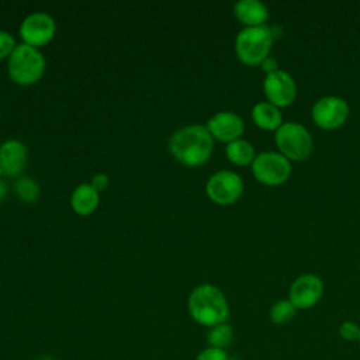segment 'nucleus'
I'll return each mask as SVG.
<instances>
[{
  "instance_id": "15",
  "label": "nucleus",
  "mask_w": 360,
  "mask_h": 360,
  "mask_svg": "<svg viewBox=\"0 0 360 360\" xmlns=\"http://www.w3.org/2000/svg\"><path fill=\"white\" fill-rule=\"evenodd\" d=\"M252 120L256 127L264 131H277L283 125V115L280 108L270 104L269 101H262L253 105Z\"/></svg>"
},
{
  "instance_id": "4",
  "label": "nucleus",
  "mask_w": 360,
  "mask_h": 360,
  "mask_svg": "<svg viewBox=\"0 0 360 360\" xmlns=\"http://www.w3.org/2000/svg\"><path fill=\"white\" fill-rule=\"evenodd\" d=\"M8 75L13 82L27 86L38 82L45 72V58L38 48L20 44L8 58Z\"/></svg>"
},
{
  "instance_id": "26",
  "label": "nucleus",
  "mask_w": 360,
  "mask_h": 360,
  "mask_svg": "<svg viewBox=\"0 0 360 360\" xmlns=\"http://www.w3.org/2000/svg\"><path fill=\"white\" fill-rule=\"evenodd\" d=\"M6 193H7V187H6V184L3 181H0V200L6 195Z\"/></svg>"
},
{
  "instance_id": "27",
  "label": "nucleus",
  "mask_w": 360,
  "mask_h": 360,
  "mask_svg": "<svg viewBox=\"0 0 360 360\" xmlns=\"http://www.w3.org/2000/svg\"><path fill=\"white\" fill-rule=\"evenodd\" d=\"M37 360H55V359L51 357V356H41V357H38Z\"/></svg>"
},
{
  "instance_id": "6",
  "label": "nucleus",
  "mask_w": 360,
  "mask_h": 360,
  "mask_svg": "<svg viewBox=\"0 0 360 360\" xmlns=\"http://www.w3.org/2000/svg\"><path fill=\"white\" fill-rule=\"evenodd\" d=\"M252 173L264 186H280L291 176V162L280 152H262L252 163Z\"/></svg>"
},
{
  "instance_id": "8",
  "label": "nucleus",
  "mask_w": 360,
  "mask_h": 360,
  "mask_svg": "<svg viewBox=\"0 0 360 360\" xmlns=\"http://www.w3.org/2000/svg\"><path fill=\"white\" fill-rule=\"evenodd\" d=\"M207 195L211 201L219 205L233 204L243 191V181L239 174L231 170L214 173L205 186Z\"/></svg>"
},
{
  "instance_id": "25",
  "label": "nucleus",
  "mask_w": 360,
  "mask_h": 360,
  "mask_svg": "<svg viewBox=\"0 0 360 360\" xmlns=\"http://www.w3.org/2000/svg\"><path fill=\"white\" fill-rule=\"evenodd\" d=\"M91 186L96 191H103L108 186V177L103 173H98L91 179Z\"/></svg>"
},
{
  "instance_id": "12",
  "label": "nucleus",
  "mask_w": 360,
  "mask_h": 360,
  "mask_svg": "<svg viewBox=\"0 0 360 360\" xmlns=\"http://www.w3.org/2000/svg\"><path fill=\"white\" fill-rule=\"evenodd\" d=\"M207 129L212 138L229 143L239 139V136L243 134L245 124L238 114L232 111H221L208 120Z\"/></svg>"
},
{
  "instance_id": "2",
  "label": "nucleus",
  "mask_w": 360,
  "mask_h": 360,
  "mask_svg": "<svg viewBox=\"0 0 360 360\" xmlns=\"http://www.w3.org/2000/svg\"><path fill=\"white\" fill-rule=\"evenodd\" d=\"M188 312L197 323L212 328L226 322L229 307L224 292L218 287L201 284L188 297Z\"/></svg>"
},
{
  "instance_id": "13",
  "label": "nucleus",
  "mask_w": 360,
  "mask_h": 360,
  "mask_svg": "<svg viewBox=\"0 0 360 360\" xmlns=\"http://www.w3.org/2000/svg\"><path fill=\"white\" fill-rule=\"evenodd\" d=\"M27 162V149L22 142L10 139L0 146V166L8 177L21 173Z\"/></svg>"
},
{
  "instance_id": "5",
  "label": "nucleus",
  "mask_w": 360,
  "mask_h": 360,
  "mask_svg": "<svg viewBox=\"0 0 360 360\" xmlns=\"http://www.w3.org/2000/svg\"><path fill=\"white\" fill-rule=\"evenodd\" d=\"M274 141L280 153L290 162L307 159L314 148L311 134L298 122H283V125L276 131Z\"/></svg>"
},
{
  "instance_id": "29",
  "label": "nucleus",
  "mask_w": 360,
  "mask_h": 360,
  "mask_svg": "<svg viewBox=\"0 0 360 360\" xmlns=\"http://www.w3.org/2000/svg\"><path fill=\"white\" fill-rule=\"evenodd\" d=\"M359 342H360V336H359Z\"/></svg>"
},
{
  "instance_id": "10",
  "label": "nucleus",
  "mask_w": 360,
  "mask_h": 360,
  "mask_svg": "<svg viewBox=\"0 0 360 360\" xmlns=\"http://www.w3.org/2000/svg\"><path fill=\"white\" fill-rule=\"evenodd\" d=\"M55 21L46 13H32L20 25V35L24 44L34 48L48 44L55 34Z\"/></svg>"
},
{
  "instance_id": "19",
  "label": "nucleus",
  "mask_w": 360,
  "mask_h": 360,
  "mask_svg": "<svg viewBox=\"0 0 360 360\" xmlns=\"http://www.w3.org/2000/svg\"><path fill=\"white\" fill-rule=\"evenodd\" d=\"M297 308L290 300L277 301L270 309V319L277 325H284L295 316Z\"/></svg>"
},
{
  "instance_id": "3",
  "label": "nucleus",
  "mask_w": 360,
  "mask_h": 360,
  "mask_svg": "<svg viewBox=\"0 0 360 360\" xmlns=\"http://www.w3.org/2000/svg\"><path fill=\"white\" fill-rule=\"evenodd\" d=\"M274 41L273 30L267 25L245 27L235 39V52L238 59L248 65H260L270 53Z\"/></svg>"
},
{
  "instance_id": "11",
  "label": "nucleus",
  "mask_w": 360,
  "mask_h": 360,
  "mask_svg": "<svg viewBox=\"0 0 360 360\" xmlns=\"http://www.w3.org/2000/svg\"><path fill=\"white\" fill-rule=\"evenodd\" d=\"M323 283L315 274H302L297 277L288 291V300L297 309L312 308L321 300Z\"/></svg>"
},
{
  "instance_id": "1",
  "label": "nucleus",
  "mask_w": 360,
  "mask_h": 360,
  "mask_svg": "<svg viewBox=\"0 0 360 360\" xmlns=\"http://www.w3.org/2000/svg\"><path fill=\"white\" fill-rule=\"evenodd\" d=\"M172 155L186 166L205 163L214 149V139L207 127L193 124L176 131L169 142Z\"/></svg>"
},
{
  "instance_id": "22",
  "label": "nucleus",
  "mask_w": 360,
  "mask_h": 360,
  "mask_svg": "<svg viewBox=\"0 0 360 360\" xmlns=\"http://www.w3.org/2000/svg\"><path fill=\"white\" fill-rule=\"evenodd\" d=\"M15 46L17 45L13 35L8 34L7 31H0V59H4L6 56L10 58Z\"/></svg>"
},
{
  "instance_id": "23",
  "label": "nucleus",
  "mask_w": 360,
  "mask_h": 360,
  "mask_svg": "<svg viewBox=\"0 0 360 360\" xmlns=\"http://www.w3.org/2000/svg\"><path fill=\"white\" fill-rule=\"evenodd\" d=\"M195 360H228V356L225 353L224 349H218V347H207L204 350H201Z\"/></svg>"
},
{
  "instance_id": "16",
  "label": "nucleus",
  "mask_w": 360,
  "mask_h": 360,
  "mask_svg": "<svg viewBox=\"0 0 360 360\" xmlns=\"http://www.w3.org/2000/svg\"><path fill=\"white\" fill-rule=\"evenodd\" d=\"M98 201H100L98 191H96L91 184H86V183L77 186L70 197V205L73 211L79 215L91 214L97 208Z\"/></svg>"
},
{
  "instance_id": "21",
  "label": "nucleus",
  "mask_w": 360,
  "mask_h": 360,
  "mask_svg": "<svg viewBox=\"0 0 360 360\" xmlns=\"http://www.w3.org/2000/svg\"><path fill=\"white\" fill-rule=\"evenodd\" d=\"M339 333L345 340H359L360 336V326L356 322L352 321H346L340 325L339 328Z\"/></svg>"
},
{
  "instance_id": "20",
  "label": "nucleus",
  "mask_w": 360,
  "mask_h": 360,
  "mask_svg": "<svg viewBox=\"0 0 360 360\" xmlns=\"http://www.w3.org/2000/svg\"><path fill=\"white\" fill-rule=\"evenodd\" d=\"M18 197L25 202H34L39 197V186L31 177H22L15 184Z\"/></svg>"
},
{
  "instance_id": "9",
  "label": "nucleus",
  "mask_w": 360,
  "mask_h": 360,
  "mask_svg": "<svg viewBox=\"0 0 360 360\" xmlns=\"http://www.w3.org/2000/svg\"><path fill=\"white\" fill-rule=\"evenodd\" d=\"M263 90L267 101L278 108H284L292 104L297 96V84L294 77L281 69L266 75Z\"/></svg>"
},
{
  "instance_id": "18",
  "label": "nucleus",
  "mask_w": 360,
  "mask_h": 360,
  "mask_svg": "<svg viewBox=\"0 0 360 360\" xmlns=\"http://www.w3.org/2000/svg\"><path fill=\"white\" fill-rule=\"evenodd\" d=\"M207 340L211 347L225 349L228 347L233 340V329L226 322L219 323L217 326H212L207 335Z\"/></svg>"
},
{
  "instance_id": "24",
  "label": "nucleus",
  "mask_w": 360,
  "mask_h": 360,
  "mask_svg": "<svg viewBox=\"0 0 360 360\" xmlns=\"http://www.w3.org/2000/svg\"><path fill=\"white\" fill-rule=\"evenodd\" d=\"M260 66H262V69L264 70L266 75H270V73H274V72L278 70V62L270 55L260 63Z\"/></svg>"
},
{
  "instance_id": "14",
  "label": "nucleus",
  "mask_w": 360,
  "mask_h": 360,
  "mask_svg": "<svg viewBox=\"0 0 360 360\" xmlns=\"http://www.w3.org/2000/svg\"><path fill=\"white\" fill-rule=\"evenodd\" d=\"M236 18L246 27L264 25L269 18L267 7L259 0H240L233 6Z\"/></svg>"
},
{
  "instance_id": "28",
  "label": "nucleus",
  "mask_w": 360,
  "mask_h": 360,
  "mask_svg": "<svg viewBox=\"0 0 360 360\" xmlns=\"http://www.w3.org/2000/svg\"><path fill=\"white\" fill-rule=\"evenodd\" d=\"M1 174H3V169H1V166H0V177H1Z\"/></svg>"
},
{
  "instance_id": "7",
  "label": "nucleus",
  "mask_w": 360,
  "mask_h": 360,
  "mask_svg": "<svg viewBox=\"0 0 360 360\" xmlns=\"http://www.w3.org/2000/svg\"><path fill=\"white\" fill-rule=\"evenodd\" d=\"M349 104L338 96H325L312 105V120L322 129H338L349 118Z\"/></svg>"
},
{
  "instance_id": "17",
  "label": "nucleus",
  "mask_w": 360,
  "mask_h": 360,
  "mask_svg": "<svg viewBox=\"0 0 360 360\" xmlns=\"http://www.w3.org/2000/svg\"><path fill=\"white\" fill-rule=\"evenodd\" d=\"M225 153H226V158L229 159V162H232L236 166L250 165V163H253V160L256 158L255 148L252 146V143L245 139H240V138L229 142L225 148Z\"/></svg>"
}]
</instances>
